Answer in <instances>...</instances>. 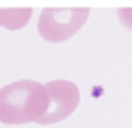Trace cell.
<instances>
[{"instance_id": "obj_1", "label": "cell", "mask_w": 132, "mask_h": 128, "mask_svg": "<svg viewBox=\"0 0 132 128\" xmlns=\"http://www.w3.org/2000/svg\"><path fill=\"white\" fill-rule=\"evenodd\" d=\"M49 109L47 87L35 80H19L0 88V123L38 121Z\"/></svg>"}, {"instance_id": "obj_2", "label": "cell", "mask_w": 132, "mask_h": 128, "mask_svg": "<svg viewBox=\"0 0 132 128\" xmlns=\"http://www.w3.org/2000/svg\"><path fill=\"white\" fill-rule=\"evenodd\" d=\"M89 14L87 7H47L38 17V33L51 43H61L80 31Z\"/></svg>"}, {"instance_id": "obj_3", "label": "cell", "mask_w": 132, "mask_h": 128, "mask_svg": "<svg viewBox=\"0 0 132 128\" xmlns=\"http://www.w3.org/2000/svg\"><path fill=\"white\" fill-rule=\"evenodd\" d=\"M45 87L49 92V109L37 123L52 125L73 114V111L78 107L80 102L78 87L68 80H52L45 83Z\"/></svg>"}, {"instance_id": "obj_4", "label": "cell", "mask_w": 132, "mask_h": 128, "mask_svg": "<svg viewBox=\"0 0 132 128\" xmlns=\"http://www.w3.org/2000/svg\"><path fill=\"white\" fill-rule=\"evenodd\" d=\"M33 14L31 7H24V9H0V26L7 28V29H19V28L26 26L30 17Z\"/></svg>"}, {"instance_id": "obj_5", "label": "cell", "mask_w": 132, "mask_h": 128, "mask_svg": "<svg viewBox=\"0 0 132 128\" xmlns=\"http://www.w3.org/2000/svg\"><path fill=\"white\" fill-rule=\"evenodd\" d=\"M118 19L127 29H132V7L118 9Z\"/></svg>"}]
</instances>
